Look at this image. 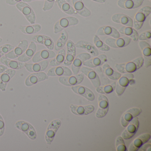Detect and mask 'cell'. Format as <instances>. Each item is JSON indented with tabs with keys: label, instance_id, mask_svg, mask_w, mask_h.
Listing matches in <instances>:
<instances>
[{
	"label": "cell",
	"instance_id": "cell-4",
	"mask_svg": "<svg viewBox=\"0 0 151 151\" xmlns=\"http://www.w3.org/2000/svg\"><path fill=\"white\" fill-rule=\"evenodd\" d=\"M134 78L132 73H125L118 79L116 86V93L118 96H121L125 91L126 87L131 83Z\"/></svg>",
	"mask_w": 151,
	"mask_h": 151
},
{
	"label": "cell",
	"instance_id": "cell-18",
	"mask_svg": "<svg viewBox=\"0 0 151 151\" xmlns=\"http://www.w3.org/2000/svg\"><path fill=\"white\" fill-rule=\"evenodd\" d=\"M71 89L75 93L84 97L90 101H93L95 99V95L92 91L86 86H72Z\"/></svg>",
	"mask_w": 151,
	"mask_h": 151
},
{
	"label": "cell",
	"instance_id": "cell-20",
	"mask_svg": "<svg viewBox=\"0 0 151 151\" xmlns=\"http://www.w3.org/2000/svg\"><path fill=\"white\" fill-rule=\"evenodd\" d=\"M72 71L65 66H57L50 69L47 75L48 76H72Z\"/></svg>",
	"mask_w": 151,
	"mask_h": 151
},
{
	"label": "cell",
	"instance_id": "cell-38",
	"mask_svg": "<svg viewBox=\"0 0 151 151\" xmlns=\"http://www.w3.org/2000/svg\"><path fill=\"white\" fill-rule=\"evenodd\" d=\"M66 57V52L63 48L59 50L58 54L56 55L55 58L50 61V66L52 67H57L62 64L65 60Z\"/></svg>",
	"mask_w": 151,
	"mask_h": 151
},
{
	"label": "cell",
	"instance_id": "cell-35",
	"mask_svg": "<svg viewBox=\"0 0 151 151\" xmlns=\"http://www.w3.org/2000/svg\"><path fill=\"white\" fill-rule=\"evenodd\" d=\"M119 33L129 37L133 41L138 40L139 34L137 31L132 27L122 26L119 29Z\"/></svg>",
	"mask_w": 151,
	"mask_h": 151
},
{
	"label": "cell",
	"instance_id": "cell-44",
	"mask_svg": "<svg viewBox=\"0 0 151 151\" xmlns=\"http://www.w3.org/2000/svg\"><path fill=\"white\" fill-rule=\"evenodd\" d=\"M116 146L117 151H127L124 139L122 137H118L116 141Z\"/></svg>",
	"mask_w": 151,
	"mask_h": 151
},
{
	"label": "cell",
	"instance_id": "cell-23",
	"mask_svg": "<svg viewBox=\"0 0 151 151\" xmlns=\"http://www.w3.org/2000/svg\"><path fill=\"white\" fill-rule=\"evenodd\" d=\"M16 73L15 70L8 69L0 76V90L6 91L9 82L14 76Z\"/></svg>",
	"mask_w": 151,
	"mask_h": 151
},
{
	"label": "cell",
	"instance_id": "cell-29",
	"mask_svg": "<svg viewBox=\"0 0 151 151\" xmlns=\"http://www.w3.org/2000/svg\"><path fill=\"white\" fill-rule=\"evenodd\" d=\"M96 35L98 36H110L114 38L120 37V33L116 29L112 26L107 25L100 27L97 31Z\"/></svg>",
	"mask_w": 151,
	"mask_h": 151
},
{
	"label": "cell",
	"instance_id": "cell-26",
	"mask_svg": "<svg viewBox=\"0 0 151 151\" xmlns=\"http://www.w3.org/2000/svg\"><path fill=\"white\" fill-rule=\"evenodd\" d=\"M37 50V46L36 43L31 41L25 52L21 56L17 58V60L21 62L25 63L29 61L32 59L36 53Z\"/></svg>",
	"mask_w": 151,
	"mask_h": 151
},
{
	"label": "cell",
	"instance_id": "cell-9",
	"mask_svg": "<svg viewBox=\"0 0 151 151\" xmlns=\"http://www.w3.org/2000/svg\"><path fill=\"white\" fill-rule=\"evenodd\" d=\"M91 58V55L88 53H82L77 55L71 64V70L74 75L78 74L83 63Z\"/></svg>",
	"mask_w": 151,
	"mask_h": 151
},
{
	"label": "cell",
	"instance_id": "cell-7",
	"mask_svg": "<svg viewBox=\"0 0 151 151\" xmlns=\"http://www.w3.org/2000/svg\"><path fill=\"white\" fill-rule=\"evenodd\" d=\"M129 37H125L118 38H108L105 40V43L109 47L114 48H120L127 46L131 41Z\"/></svg>",
	"mask_w": 151,
	"mask_h": 151
},
{
	"label": "cell",
	"instance_id": "cell-32",
	"mask_svg": "<svg viewBox=\"0 0 151 151\" xmlns=\"http://www.w3.org/2000/svg\"><path fill=\"white\" fill-rule=\"evenodd\" d=\"M144 0H118L117 5L121 8L125 9H133L139 7Z\"/></svg>",
	"mask_w": 151,
	"mask_h": 151
},
{
	"label": "cell",
	"instance_id": "cell-50",
	"mask_svg": "<svg viewBox=\"0 0 151 151\" xmlns=\"http://www.w3.org/2000/svg\"><path fill=\"white\" fill-rule=\"evenodd\" d=\"M22 0H6V3L10 6H14L16 5L17 3L22 1Z\"/></svg>",
	"mask_w": 151,
	"mask_h": 151
},
{
	"label": "cell",
	"instance_id": "cell-2",
	"mask_svg": "<svg viewBox=\"0 0 151 151\" xmlns=\"http://www.w3.org/2000/svg\"><path fill=\"white\" fill-rule=\"evenodd\" d=\"M151 8L145 6L140 8L135 15L133 21V27L136 30H139L143 26L147 17L151 14Z\"/></svg>",
	"mask_w": 151,
	"mask_h": 151
},
{
	"label": "cell",
	"instance_id": "cell-53",
	"mask_svg": "<svg viewBox=\"0 0 151 151\" xmlns=\"http://www.w3.org/2000/svg\"><path fill=\"white\" fill-rule=\"evenodd\" d=\"M43 1L45 0H23V1L24 2H30L32 1Z\"/></svg>",
	"mask_w": 151,
	"mask_h": 151
},
{
	"label": "cell",
	"instance_id": "cell-6",
	"mask_svg": "<svg viewBox=\"0 0 151 151\" xmlns=\"http://www.w3.org/2000/svg\"><path fill=\"white\" fill-rule=\"evenodd\" d=\"M61 125V122L60 120L56 119L52 121L48 125L45 137L46 141L48 145H51L52 142L55 134Z\"/></svg>",
	"mask_w": 151,
	"mask_h": 151
},
{
	"label": "cell",
	"instance_id": "cell-49",
	"mask_svg": "<svg viewBox=\"0 0 151 151\" xmlns=\"http://www.w3.org/2000/svg\"><path fill=\"white\" fill-rule=\"evenodd\" d=\"M151 145L150 143L145 144L143 145L139 149L138 151H151Z\"/></svg>",
	"mask_w": 151,
	"mask_h": 151
},
{
	"label": "cell",
	"instance_id": "cell-45",
	"mask_svg": "<svg viewBox=\"0 0 151 151\" xmlns=\"http://www.w3.org/2000/svg\"><path fill=\"white\" fill-rule=\"evenodd\" d=\"M14 48V47L9 44L3 45L0 47V59Z\"/></svg>",
	"mask_w": 151,
	"mask_h": 151
},
{
	"label": "cell",
	"instance_id": "cell-24",
	"mask_svg": "<svg viewBox=\"0 0 151 151\" xmlns=\"http://www.w3.org/2000/svg\"><path fill=\"white\" fill-rule=\"evenodd\" d=\"M55 56L56 54L54 51L45 49L35 53L32 58V62L33 63L40 62L47 59L55 58Z\"/></svg>",
	"mask_w": 151,
	"mask_h": 151
},
{
	"label": "cell",
	"instance_id": "cell-11",
	"mask_svg": "<svg viewBox=\"0 0 151 151\" xmlns=\"http://www.w3.org/2000/svg\"><path fill=\"white\" fill-rule=\"evenodd\" d=\"M99 109L96 114V116L98 118L105 117L109 109V102L107 98L103 94H101L98 98Z\"/></svg>",
	"mask_w": 151,
	"mask_h": 151
},
{
	"label": "cell",
	"instance_id": "cell-16",
	"mask_svg": "<svg viewBox=\"0 0 151 151\" xmlns=\"http://www.w3.org/2000/svg\"><path fill=\"white\" fill-rule=\"evenodd\" d=\"M67 53L63 62V64L66 66H70L75 59L76 54V49L75 44L70 40H68L67 42Z\"/></svg>",
	"mask_w": 151,
	"mask_h": 151
},
{
	"label": "cell",
	"instance_id": "cell-40",
	"mask_svg": "<svg viewBox=\"0 0 151 151\" xmlns=\"http://www.w3.org/2000/svg\"><path fill=\"white\" fill-rule=\"evenodd\" d=\"M68 38V32L65 29L62 31V32L60 35V38L58 39L54 46V49L55 51H59L62 49L64 46L67 44Z\"/></svg>",
	"mask_w": 151,
	"mask_h": 151
},
{
	"label": "cell",
	"instance_id": "cell-54",
	"mask_svg": "<svg viewBox=\"0 0 151 151\" xmlns=\"http://www.w3.org/2000/svg\"><path fill=\"white\" fill-rule=\"evenodd\" d=\"M2 39L0 37V43H1L2 42Z\"/></svg>",
	"mask_w": 151,
	"mask_h": 151
},
{
	"label": "cell",
	"instance_id": "cell-28",
	"mask_svg": "<svg viewBox=\"0 0 151 151\" xmlns=\"http://www.w3.org/2000/svg\"><path fill=\"white\" fill-rule=\"evenodd\" d=\"M49 63L47 60L34 63H25L24 67L29 72L32 73L42 72L46 69Z\"/></svg>",
	"mask_w": 151,
	"mask_h": 151
},
{
	"label": "cell",
	"instance_id": "cell-51",
	"mask_svg": "<svg viewBox=\"0 0 151 151\" xmlns=\"http://www.w3.org/2000/svg\"><path fill=\"white\" fill-rule=\"evenodd\" d=\"M7 69H8V68L5 65H0V74L3 73Z\"/></svg>",
	"mask_w": 151,
	"mask_h": 151
},
{
	"label": "cell",
	"instance_id": "cell-41",
	"mask_svg": "<svg viewBox=\"0 0 151 151\" xmlns=\"http://www.w3.org/2000/svg\"><path fill=\"white\" fill-rule=\"evenodd\" d=\"M116 83L113 82L109 84L103 86H99L96 88V91L101 94H109L113 92L115 90Z\"/></svg>",
	"mask_w": 151,
	"mask_h": 151
},
{
	"label": "cell",
	"instance_id": "cell-33",
	"mask_svg": "<svg viewBox=\"0 0 151 151\" xmlns=\"http://www.w3.org/2000/svg\"><path fill=\"white\" fill-rule=\"evenodd\" d=\"M112 20L116 23L122 24L124 26L133 27V21L130 17L123 14H116L113 15Z\"/></svg>",
	"mask_w": 151,
	"mask_h": 151
},
{
	"label": "cell",
	"instance_id": "cell-47",
	"mask_svg": "<svg viewBox=\"0 0 151 151\" xmlns=\"http://www.w3.org/2000/svg\"><path fill=\"white\" fill-rule=\"evenodd\" d=\"M151 38V30L147 31L139 35L138 40L140 41H145L150 39Z\"/></svg>",
	"mask_w": 151,
	"mask_h": 151
},
{
	"label": "cell",
	"instance_id": "cell-48",
	"mask_svg": "<svg viewBox=\"0 0 151 151\" xmlns=\"http://www.w3.org/2000/svg\"><path fill=\"white\" fill-rule=\"evenodd\" d=\"M5 129V124L2 116L0 115V137L4 134Z\"/></svg>",
	"mask_w": 151,
	"mask_h": 151
},
{
	"label": "cell",
	"instance_id": "cell-55",
	"mask_svg": "<svg viewBox=\"0 0 151 151\" xmlns=\"http://www.w3.org/2000/svg\"><path fill=\"white\" fill-rule=\"evenodd\" d=\"M66 1L68 2H70V1H71V0H66Z\"/></svg>",
	"mask_w": 151,
	"mask_h": 151
},
{
	"label": "cell",
	"instance_id": "cell-39",
	"mask_svg": "<svg viewBox=\"0 0 151 151\" xmlns=\"http://www.w3.org/2000/svg\"><path fill=\"white\" fill-rule=\"evenodd\" d=\"M57 3L62 11L65 14L72 15L76 13V11L73 7L70 5L66 0H57Z\"/></svg>",
	"mask_w": 151,
	"mask_h": 151
},
{
	"label": "cell",
	"instance_id": "cell-14",
	"mask_svg": "<svg viewBox=\"0 0 151 151\" xmlns=\"http://www.w3.org/2000/svg\"><path fill=\"white\" fill-rule=\"evenodd\" d=\"M80 71L88 78L94 87L97 88L101 86V85L99 75L94 70L84 66L80 68Z\"/></svg>",
	"mask_w": 151,
	"mask_h": 151
},
{
	"label": "cell",
	"instance_id": "cell-3",
	"mask_svg": "<svg viewBox=\"0 0 151 151\" xmlns=\"http://www.w3.org/2000/svg\"><path fill=\"white\" fill-rule=\"evenodd\" d=\"M79 21L73 17H67L60 19L55 24L54 29L55 34L59 33L68 27L75 26L78 24Z\"/></svg>",
	"mask_w": 151,
	"mask_h": 151
},
{
	"label": "cell",
	"instance_id": "cell-13",
	"mask_svg": "<svg viewBox=\"0 0 151 151\" xmlns=\"http://www.w3.org/2000/svg\"><path fill=\"white\" fill-rule=\"evenodd\" d=\"M29 46V42L26 40H22L17 47L5 55L9 59L14 60L22 55L26 51Z\"/></svg>",
	"mask_w": 151,
	"mask_h": 151
},
{
	"label": "cell",
	"instance_id": "cell-30",
	"mask_svg": "<svg viewBox=\"0 0 151 151\" xmlns=\"http://www.w3.org/2000/svg\"><path fill=\"white\" fill-rule=\"evenodd\" d=\"M107 60L106 55L101 54L96 56L95 58L89 59L85 62L83 65L85 67L90 68H96L103 65Z\"/></svg>",
	"mask_w": 151,
	"mask_h": 151
},
{
	"label": "cell",
	"instance_id": "cell-31",
	"mask_svg": "<svg viewBox=\"0 0 151 151\" xmlns=\"http://www.w3.org/2000/svg\"><path fill=\"white\" fill-rule=\"evenodd\" d=\"M73 8L79 15L83 17H89L91 15V11L85 6L83 0H72Z\"/></svg>",
	"mask_w": 151,
	"mask_h": 151
},
{
	"label": "cell",
	"instance_id": "cell-27",
	"mask_svg": "<svg viewBox=\"0 0 151 151\" xmlns=\"http://www.w3.org/2000/svg\"><path fill=\"white\" fill-rule=\"evenodd\" d=\"M75 45L77 48L86 50L93 56L96 57L99 55V51L95 45L86 40H79Z\"/></svg>",
	"mask_w": 151,
	"mask_h": 151
},
{
	"label": "cell",
	"instance_id": "cell-19",
	"mask_svg": "<svg viewBox=\"0 0 151 151\" xmlns=\"http://www.w3.org/2000/svg\"><path fill=\"white\" fill-rule=\"evenodd\" d=\"M70 107L71 112L78 116L87 115L92 113L94 110V106L92 105L83 106L71 104Z\"/></svg>",
	"mask_w": 151,
	"mask_h": 151
},
{
	"label": "cell",
	"instance_id": "cell-34",
	"mask_svg": "<svg viewBox=\"0 0 151 151\" xmlns=\"http://www.w3.org/2000/svg\"><path fill=\"white\" fill-rule=\"evenodd\" d=\"M0 62L7 68H10L14 70H21L23 68L25 63L13 60L11 59L7 58L6 56H3L0 59Z\"/></svg>",
	"mask_w": 151,
	"mask_h": 151
},
{
	"label": "cell",
	"instance_id": "cell-10",
	"mask_svg": "<svg viewBox=\"0 0 151 151\" xmlns=\"http://www.w3.org/2000/svg\"><path fill=\"white\" fill-rule=\"evenodd\" d=\"M16 127L21 131L24 132L30 139H36L37 138V132L34 127L29 123L24 121H20L15 124Z\"/></svg>",
	"mask_w": 151,
	"mask_h": 151
},
{
	"label": "cell",
	"instance_id": "cell-12",
	"mask_svg": "<svg viewBox=\"0 0 151 151\" xmlns=\"http://www.w3.org/2000/svg\"><path fill=\"white\" fill-rule=\"evenodd\" d=\"M84 76L82 74H77L70 76H61L59 81L62 84L68 86H73L81 83L84 79Z\"/></svg>",
	"mask_w": 151,
	"mask_h": 151
},
{
	"label": "cell",
	"instance_id": "cell-5",
	"mask_svg": "<svg viewBox=\"0 0 151 151\" xmlns=\"http://www.w3.org/2000/svg\"><path fill=\"white\" fill-rule=\"evenodd\" d=\"M16 7L25 17L31 24H34L36 21V15L31 7L24 1H21L16 5Z\"/></svg>",
	"mask_w": 151,
	"mask_h": 151
},
{
	"label": "cell",
	"instance_id": "cell-15",
	"mask_svg": "<svg viewBox=\"0 0 151 151\" xmlns=\"http://www.w3.org/2000/svg\"><path fill=\"white\" fill-rule=\"evenodd\" d=\"M141 112L142 109L138 108H133L127 110L121 118V123L122 126L126 127L133 118L139 115Z\"/></svg>",
	"mask_w": 151,
	"mask_h": 151
},
{
	"label": "cell",
	"instance_id": "cell-42",
	"mask_svg": "<svg viewBox=\"0 0 151 151\" xmlns=\"http://www.w3.org/2000/svg\"><path fill=\"white\" fill-rule=\"evenodd\" d=\"M93 41L95 46L97 49L103 52H108L110 50V47L101 41L98 35H94Z\"/></svg>",
	"mask_w": 151,
	"mask_h": 151
},
{
	"label": "cell",
	"instance_id": "cell-43",
	"mask_svg": "<svg viewBox=\"0 0 151 151\" xmlns=\"http://www.w3.org/2000/svg\"><path fill=\"white\" fill-rule=\"evenodd\" d=\"M95 70V71L98 73L101 85L102 86H105L109 84L112 83L110 79L105 75L101 67H99L96 68Z\"/></svg>",
	"mask_w": 151,
	"mask_h": 151
},
{
	"label": "cell",
	"instance_id": "cell-17",
	"mask_svg": "<svg viewBox=\"0 0 151 151\" xmlns=\"http://www.w3.org/2000/svg\"><path fill=\"white\" fill-rule=\"evenodd\" d=\"M48 76L45 72H39L32 73L29 76L25 81V85L31 86L37 83L48 79Z\"/></svg>",
	"mask_w": 151,
	"mask_h": 151
},
{
	"label": "cell",
	"instance_id": "cell-21",
	"mask_svg": "<svg viewBox=\"0 0 151 151\" xmlns=\"http://www.w3.org/2000/svg\"><path fill=\"white\" fill-rule=\"evenodd\" d=\"M139 46L144 56V63L145 68L151 65V47L150 45L145 41H140Z\"/></svg>",
	"mask_w": 151,
	"mask_h": 151
},
{
	"label": "cell",
	"instance_id": "cell-1",
	"mask_svg": "<svg viewBox=\"0 0 151 151\" xmlns=\"http://www.w3.org/2000/svg\"><path fill=\"white\" fill-rule=\"evenodd\" d=\"M144 64V58L139 57L126 63L116 64L115 68L117 71L122 74L132 73L139 69Z\"/></svg>",
	"mask_w": 151,
	"mask_h": 151
},
{
	"label": "cell",
	"instance_id": "cell-36",
	"mask_svg": "<svg viewBox=\"0 0 151 151\" xmlns=\"http://www.w3.org/2000/svg\"><path fill=\"white\" fill-rule=\"evenodd\" d=\"M102 69L105 75L111 80H117L122 76L120 72L114 70L107 63L104 64Z\"/></svg>",
	"mask_w": 151,
	"mask_h": 151
},
{
	"label": "cell",
	"instance_id": "cell-25",
	"mask_svg": "<svg viewBox=\"0 0 151 151\" xmlns=\"http://www.w3.org/2000/svg\"><path fill=\"white\" fill-rule=\"evenodd\" d=\"M150 138L151 135L149 133H145L139 136L131 144L129 147V151H138L139 148L145 143L148 142Z\"/></svg>",
	"mask_w": 151,
	"mask_h": 151
},
{
	"label": "cell",
	"instance_id": "cell-46",
	"mask_svg": "<svg viewBox=\"0 0 151 151\" xmlns=\"http://www.w3.org/2000/svg\"><path fill=\"white\" fill-rule=\"evenodd\" d=\"M55 1V0H45L43 10L45 11L51 10L53 7Z\"/></svg>",
	"mask_w": 151,
	"mask_h": 151
},
{
	"label": "cell",
	"instance_id": "cell-52",
	"mask_svg": "<svg viewBox=\"0 0 151 151\" xmlns=\"http://www.w3.org/2000/svg\"><path fill=\"white\" fill-rule=\"evenodd\" d=\"M94 2H97V3H104L106 2V0H92Z\"/></svg>",
	"mask_w": 151,
	"mask_h": 151
},
{
	"label": "cell",
	"instance_id": "cell-22",
	"mask_svg": "<svg viewBox=\"0 0 151 151\" xmlns=\"http://www.w3.org/2000/svg\"><path fill=\"white\" fill-rule=\"evenodd\" d=\"M32 41L36 44L44 45L48 50L54 49L55 44L53 40L48 36L44 35H37L32 38Z\"/></svg>",
	"mask_w": 151,
	"mask_h": 151
},
{
	"label": "cell",
	"instance_id": "cell-37",
	"mask_svg": "<svg viewBox=\"0 0 151 151\" xmlns=\"http://www.w3.org/2000/svg\"><path fill=\"white\" fill-rule=\"evenodd\" d=\"M42 29L39 24H32L31 25L20 26L19 29L24 34L27 35H32L39 32Z\"/></svg>",
	"mask_w": 151,
	"mask_h": 151
},
{
	"label": "cell",
	"instance_id": "cell-8",
	"mask_svg": "<svg viewBox=\"0 0 151 151\" xmlns=\"http://www.w3.org/2000/svg\"><path fill=\"white\" fill-rule=\"evenodd\" d=\"M139 121L138 117L133 118L126 126V129L122 133V137L125 139L132 138L137 131L139 127Z\"/></svg>",
	"mask_w": 151,
	"mask_h": 151
}]
</instances>
